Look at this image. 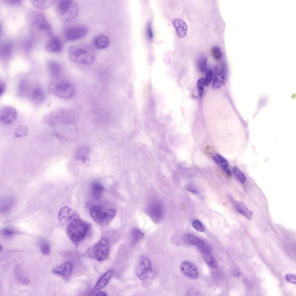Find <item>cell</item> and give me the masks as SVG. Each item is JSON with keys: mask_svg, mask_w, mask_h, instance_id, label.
<instances>
[{"mask_svg": "<svg viewBox=\"0 0 296 296\" xmlns=\"http://www.w3.org/2000/svg\"><path fill=\"white\" fill-rule=\"evenodd\" d=\"M3 1L5 4L10 6L18 5L21 4L20 0H5Z\"/></svg>", "mask_w": 296, "mask_h": 296, "instance_id": "cell-42", "label": "cell"}, {"mask_svg": "<svg viewBox=\"0 0 296 296\" xmlns=\"http://www.w3.org/2000/svg\"><path fill=\"white\" fill-rule=\"evenodd\" d=\"M17 113L13 107L8 106H4L0 109V121L5 125L10 124L16 119Z\"/></svg>", "mask_w": 296, "mask_h": 296, "instance_id": "cell-11", "label": "cell"}, {"mask_svg": "<svg viewBox=\"0 0 296 296\" xmlns=\"http://www.w3.org/2000/svg\"><path fill=\"white\" fill-rule=\"evenodd\" d=\"M72 269L73 265L71 263L66 262L54 267L52 269V271L61 276L67 277L71 274Z\"/></svg>", "mask_w": 296, "mask_h": 296, "instance_id": "cell-15", "label": "cell"}, {"mask_svg": "<svg viewBox=\"0 0 296 296\" xmlns=\"http://www.w3.org/2000/svg\"><path fill=\"white\" fill-rule=\"evenodd\" d=\"M114 273V270L111 269L105 273L96 284L95 288L98 290L104 287L108 283Z\"/></svg>", "mask_w": 296, "mask_h": 296, "instance_id": "cell-23", "label": "cell"}, {"mask_svg": "<svg viewBox=\"0 0 296 296\" xmlns=\"http://www.w3.org/2000/svg\"><path fill=\"white\" fill-rule=\"evenodd\" d=\"M17 279L18 282L23 284H28L29 282V280L27 278L23 276H19Z\"/></svg>", "mask_w": 296, "mask_h": 296, "instance_id": "cell-46", "label": "cell"}, {"mask_svg": "<svg viewBox=\"0 0 296 296\" xmlns=\"http://www.w3.org/2000/svg\"><path fill=\"white\" fill-rule=\"evenodd\" d=\"M207 62L206 58L204 57L201 58L198 64V68L199 71L202 73L206 71L207 67Z\"/></svg>", "mask_w": 296, "mask_h": 296, "instance_id": "cell-35", "label": "cell"}, {"mask_svg": "<svg viewBox=\"0 0 296 296\" xmlns=\"http://www.w3.org/2000/svg\"><path fill=\"white\" fill-rule=\"evenodd\" d=\"M95 295V296H107V295H106V294L105 293V292H103L99 291V292H98Z\"/></svg>", "mask_w": 296, "mask_h": 296, "instance_id": "cell-49", "label": "cell"}, {"mask_svg": "<svg viewBox=\"0 0 296 296\" xmlns=\"http://www.w3.org/2000/svg\"><path fill=\"white\" fill-rule=\"evenodd\" d=\"M0 251H2V250L3 248H2V246L1 245H0Z\"/></svg>", "mask_w": 296, "mask_h": 296, "instance_id": "cell-50", "label": "cell"}, {"mask_svg": "<svg viewBox=\"0 0 296 296\" xmlns=\"http://www.w3.org/2000/svg\"><path fill=\"white\" fill-rule=\"evenodd\" d=\"M213 73V71L211 69H208L207 71L205 79V85L206 86H208L210 82Z\"/></svg>", "mask_w": 296, "mask_h": 296, "instance_id": "cell-40", "label": "cell"}, {"mask_svg": "<svg viewBox=\"0 0 296 296\" xmlns=\"http://www.w3.org/2000/svg\"><path fill=\"white\" fill-rule=\"evenodd\" d=\"M40 249L44 254L48 255L50 252V247L49 243L47 241H42L40 245Z\"/></svg>", "mask_w": 296, "mask_h": 296, "instance_id": "cell-34", "label": "cell"}, {"mask_svg": "<svg viewBox=\"0 0 296 296\" xmlns=\"http://www.w3.org/2000/svg\"><path fill=\"white\" fill-rule=\"evenodd\" d=\"M45 48L48 52L58 53L62 50V45L61 42L57 37L51 36L46 41Z\"/></svg>", "mask_w": 296, "mask_h": 296, "instance_id": "cell-13", "label": "cell"}, {"mask_svg": "<svg viewBox=\"0 0 296 296\" xmlns=\"http://www.w3.org/2000/svg\"><path fill=\"white\" fill-rule=\"evenodd\" d=\"M199 249L204 261L211 268H217L218 267L217 263L211 253L210 248L205 244Z\"/></svg>", "mask_w": 296, "mask_h": 296, "instance_id": "cell-14", "label": "cell"}, {"mask_svg": "<svg viewBox=\"0 0 296 296\" xmlns=\"http://www.w3.org/2000/svg\"><path fill=\"white\" fill-rule=\"evenodd\" d=\"M233 170L234 175L237 179L241 183L244 182L246 180V177L241 171L236 167H234Z\"/></svg>", "mask_w": 296, "mask_h": 296, "instance_id": "cell-33", "label": "cell"}, {"mask_svg": "<svg viewBox=\"0 0 296 296\" xmlns=\"http://www.w3.org/2000/svg\"><path fill=\"white\" fill-rule=\"evenodd\" d=\"M185 188L186 190L192 193L198 194L199 193L197 188L192 184H187L185 185Z\"/></svg>", "mask_w": 296, "mask_h": 296, "instance_id": "cell-41", "label": "cell"}, {"mask_svg": "<svg viewBox=\"0 0 296 296\" xmlns=\"http://www.w3.org/2000/svg\"><path fill=\"white\" fill-rule=\"evenodd\" d=\"M205 150L207 153L210 154L214 150V148L212 146H207L206 147Z\"/></svg>", "mask_w": 296, "mask_h": 296, "instance_id": "cell-48", "label": "cell"}, {"mask_svg": "<svg viewBox=\"0 0 296 296\" xmlns=\"http://www.w3.org/2000/svg\"><path fill=\"white\" fill-rule=\"evenodd\" d=\"M192 225L194 228L197 231L199 232H203L205 229L201 222L198 220H195L192 222Z\"/></svg>", "mask_w": 296, "mask_h": 296, "instance_id": "cell-36", "label": "cell"}, {"mask_svg": "<svg viewBox=\"0 0 296 296\" xmlns=\"http://www.w3.org/2000/svg\"><path fill=\"white\" fill-rule=\"evenodd\" d=\"M93 44L97 49H102L107 48L110 44V40L106 35L100 34L96 36L93 38Z\"/></svg>", "mask_w": 296, "mask_h": 296, "instance_id": "cell-18", "label": "cell"}, {"mask_svg": "<svg viewBox=\"0 0 296 296\" xmlns=\"http://www.w3.org/2000/svg\"><path fill=\"white\" fill-rule=\"evenodd\" d=\"M147 33L149 38L150 40L152 39L153 38V35L151 25L150 22H149L148 24Z\"/></svg>", "mask_w": 296, "mask_h": 296, "instance_id": "cell-45", "label": "cell"}, {"mask_svg": "<svg viewBox=\"0 0 296 296\" xmlns=\"http://www.w3.org/2000/svg\"><path fill=\"white\" fill-rule=\"evenodd\" d=\"M184 241L187 243L195 246L199 248L205 244L203 241L196 236L190 234H186L184 237Z\"/></svg>", "mask_w": 296, "mask_h": 296, "instance_id": "cell-27", "label": "cell"}, {"mask_svg": "<svg viewBox=\"0 0 296 296\" xmlns=\"http://www.w3.org/2000/svg\"><path fill=\"white\" fill-rule=\"evenodd\" d=\"M95 55L93 48L86 43H82L76 47V55L74 62L86 65H90L94 62Z\"/></svg>", "mask_w": 296, "mask_h": 296, "instance_id": "cell-6", "label": "cell"}, {"mask_svg": "<svg viewBox=\"0 0 296 296\" xmlns=\"http://www.w3.org/2000/svg\"><path fill=\"white\" fill-rule=\"evenodd\" d=\"M180 268L182 273L190 279H196L199 277V272L197 267L189 261L182 262L180 264Z\"/></svg>", "mask_w": 296, "mask_h": 296, "instance_id": "cell-12", "label": "cell"}, {"mask_svg": "<svg viewBox=\"0 0 296 296\" xmlns=\"http://www.w3.org/2000/svg\"><path fill=\"white\" fill-rule=\"evenodd\" d=\"M13 43L10 40L5 41L1 45L0 49V56L2 59L7 60L10 57L13 48Z\"/></svg>", "mask_w": 296, "mask_h": 296, "instance_id": "cell-16", "label": "cell"}, {"mask_svg": "<svg viewBox=\"0 0 296 296\" xmlns=\"http://www.w3.org/2000/svg\"><path fill=\"white\" fill-rule=\"evenodd\" d=\"M152 272V266L150 260L147 257H140L137 262L135 270L136 277L140 280L147 279Z\"/></svg>", "mask_w": 296, "mask_h": 296, "instance_id": "cell-7", "label": "cell"}, {"mask_svg": "<svg viewBox=\"0 0 296 296\" xmlns=\"http://www.w3.org/2000/svg\"><path fill=\"white\" fill-rule=\"evenodd\" d=\"M296 275L293 274L288 273L285 275V278L288 282L296 284Z\"/></svg>", "mask_w": 296, "mask_h": 296, "instance_id": "cell-43", "label": "cell"}, {"mask_svg": "<svg viewBox=\"0 0 296 296\" xmlns=\"http://www.w3.org/2000/svg\"><path fill=\"white\" fill-rule=\"evenodd\" d=\"M91 224L86 221L79 219H73L67 226V234L73 242H79L84 238Z\"/></svg>", "mask_w": 296, "mask_h": 296, "instance_id": "cell-1", "label": "cell"}, {"mask_svg": "<svg viewBox=\"0 0 296 296\" xmlns=\"http://www.w3.org/2000/svg\"><path fill=\"white\" fill-rule=\"evenodd\" d=\"M0 96L1 97L5 93L6 89L5 83L3 81H0Z\"/></svg>", "mask_w": 296, "mask_h": 296, "instance_id": "cell-44", "label": "cell"}, {"mask_svg": "<svg viewBox=\"0 0 296 296\" xmlns=\"http://www.w3.org/2000/svg\"><path fill=\"white\" fill-rule=\"evenodd\" d=\"M32 46V42L31 40H27L25 42V49L27 51H29L31 49Z\"/></svg>", "mask_w": 296, "mask_h": 296, "instance_id": "cell-47", "label": "cell"}, {"mask_svg": "<svg viewBox=\"0 0 296 296\" xmlns=\"http://www.w3.org/2000/svg\"><path fill=\"white\" fill-rule=\"evenodd\" d=\"M30 96L32 102L37 104L43 102L45 98L43 90L39 87L34 88L31 92Z\"/></svg>", "mask_w": 296, "mask_h": 296, "instance_id": "cell-21", "label": "cell"}, {"mask_svg": "<svg viewBox=\"0 0 296 296\" xmlns=\"http://www.w3.org/2000/svg\"><path fill=\"white\" fill-rule=\"evenodd\" d=\"M173 23L178 36L180 38L184 37L186 34L188 29L186 23L181 19L176 18L173 20Z\"/></svg>", "mask_w": 296, "mask_h": 296, "instance_id": "cell-19", "label": "cell"}, {"mask_svg": "<svg viewBox=\"0 0 296 296\" xmlns=\"http://www.w3.org/2000/svg\"><path fill=\"white\" fill-rule=\"evenodd\" d=\"M32 4L35 8L40 10L47 9L51 7L55 3L54 0H32Z\"/></svg>", "mask_w": 296, "mask_h": 296, "instance_id": "cell-28", "label": "cell"}, {"mask_svg": "<svg viewBox=\"0 0 296 296\" xmlns=\"http://www.w3.org/2000/svg\"><path fill=\"white\" fill-rule=\"evenodd\" d=\"M90 214L93 220L98 224L102 226L109 224L115 214L113 209H107L102 207L95 206L90 210Z\"/></svg>", "mask_w": 296, "mask_h": 296, "instance_id": "cell-5", "label": "cell"}, {"mask_svg": "<svg viewBox=\"0 0 296 296\" xmlns=\"http://www.w3.org/2000/svg\"><path fill=\"white\" fill-rule=\"evenodd\" d=\"M48 90L53 95L65 99L72 98L75 92V88L72 83L64 79L51 83L49 86Z\"/></svg>", "mask_w": 296, "mask_h": 296, "instance_id": "cell-3", "label": "cell"}, {"mask_svg": "<svg viewBox=\"0 0 296 296\" xmlns=\"http://www.w3.org/2000/svg\"><path fill=\"white\" fill-rule=\"evenodd\" d=\"M14 231L12 229L9 227H5L2 229L1 231V234L5 237H10L14 234Z\"/></svg>", "mask_w": 296, "mask_h": 296, "instance_id": "cell-39", "label": "cell"}, {"mask_svg": "<svg viewBox=\"0 0 296 296\" xmlns=\"http://www.w3.org/2000/svg\"><path fill=\"white\" fill-rule=\"evenodd\" d=\"M47 66L49 72L51 76L56 79L59 78L62 72L60 64L56 61L50 60L47 62Z\"/></svg>", "mask_w": 296, "mask_h": 296, "instance_id": "cell-17", "label": "cell"}, {"mask_svg": "<svg viewBox=\"0 0 296 296\" xmlns=\"http://www.w3.org/2000/svg\"><path fill=\"white\" fill-rule=\"evenodd\" d=\"M205 85V79L204 78H201L198 80L197 82V86L199 90L200 97H201L203 94Z\"/></svg>", "mask_w": 296, "mask_h": 296, "instance_id": "cell-38", "label": "cell"}, {"mask_svg": "<svg viewBox=\"0 0 296 296\" xmlns=\"http://www.w3.org/2000/svg\"><path fill=\"white\" fill-rule=\"evenodd\" d=\"M236 210L245 217L248 220H250L253 216V213L247 207L245 204L241 201H236L234 203Z\"/></svg>", "mask_w": 296, "mask_h": 296, "instance_id": "cell-22", "label": "cell"}, {"mask_svg": "<svg viewBox=\"0 0 296 296\" xmlns=\"http://www.w3.org/2000/svg\"><path fill=\"white\" fill-rule=\"evenodd\" d=\"M29 133V129L25 125H21L18 126L14 132L16 137L21 138L27 136Z\"/></svg>", "mask_w": 296, "mask_h": 296, "instance_id": "cell-31", "label": "cell"}, {"mask_svg": "<svg viewBox=\"0 0 296 296\" xmlns=\"http://www.w3.org/2000/svg\"><path fill=\"white\" fill-rule=\"evenodd\" d=\"M87 32V28L84 26L73 25L68 26L65 29L64 35L66 40H76L84 37Z\"/></svg>", "mask_w": 296, "mask_h": 296, "instance_id": "cell-8", "label": "cell"}, {"mask_svg": "<svg viewBox=\"0 0 296 296\" xmlns=\"http://www.w3.org/2000/svg\"><path fill=\"white\" fill-rule=\"evenodd\" d=\"M147 211L152 221L158 223L161 219L163 212L161 203L158 200H153L148 205Z\"/></svg>", "mask_w": 296, "mask_h": 296, "instance_id": "cell-10", "label": "cell"}, {"mask_svg": "<svg viewBox=\"0 0 296 296\" xmlns=\"http://www.w3.org/2000/svg\"><path fill=\"white\" fill-rule=\"evenodd\" d=\"M75 214L73 210L68 207H62L60 210L58 216L59 221L66 222L70 220Z\"/></svg>", "mask_w": 296, "mask_h": 296, "instance_id": "cell-24", "label": "cell"}, {"mask_svg": "<svg viewBox=\"0 0 296 296\" xmlns=\"http://www.w3.org/2000/svg\"><path fill=\"white\" fill-rule=\"evenodd\" d=\"M211 53L212 56L216 60L220 59L221 56V51L219 47L214 46L211 49Z\"/></svg>", "mask_w": 296, "mask_h": 296, "instance_id": "cell-37", "label": "cell"}, {"mask_svg": "<svg viewBox=\"0 0 296 296\" xmlns=\"http://www.w3.org/2000/svg\"><path fill=\"white\" fill-rule=\"evenodd\" d=\"M29 25L32 32L40 35H50L51 26L44 14L40 12L34 13L29 21Z\"/></svg>", "mask_w": 296, "mask_h": 296, "instance_id": "cell-4", "label": "cell"}, {"mask_svg": "<svg viewBox=\"0 0 296 296\" xmlns=\"http://www.w3.org/2000/svg\"><path fill=\"white\" fill-rule=\"evenodd\" d=\"M212 157L214 161L223 171L226 175L229 177L231 175L230 170L228 167L227 160L223 157L217 153L212 155Z\"/></svg>", "mask_w": 296, "mask_h": 296, "instance_id": "cell-20", "label": "cell"}, {"mask_svg": "<svg viewBox=\"0 0 296 296\" xmlns=\"http://www.w3.org/2000/svg\"><path fill=\"white\" fill-rule=\"evenodd\" d=\"M14 201L12 197L5 198L0 204V211L2 213L8 212L14 204Z\"/></svg>", "mask_w": 296, "mask_h": 296, "instance_id": "cell-30", "label": "cell"}, {"mask_svg": "<svg viewBox=\"0 0 296 296\" xmlns=\"http://www.w3.org/2000/svg\"><path fill=\"white\" fill-rule=\"evenodd\" d=\"M91 190L94 197L98 199L101 197L104 191V188L99 182H94L91 184Z\"/></svg>", "mask_w": 296, "mask_h": 296, "instance_id": "cell-29", "label": "cell"}, {"mask_svg": "<svg viewBox=\"0 0 296 296\" xmlns=\"http://www.w3.org/2000/svg\"><path fill=\"white\" fill-rule=\"evenodd\" d=\"M143 233L137 229H133L131 233L132 242L133 244H136L138 243L143 238Z\"/></svg>", "mask_w": 296, "mask_h": 296, "instance_id": "cell-32", "label": "cell"}, {"mask_svg": "<svg viewBox=\"0 0 296 296\" xmlns=\"http://www.w3.org/2000/svg\"><path fill=\"white\" fill-rule=\"evenodd\" d=\"M89 150L85 146L80 147L77 150L75 155V157L83 163L87 164L89 162Z\"/></svg>", "mask_w": 296, "mask_h": 296, "instance_id": "cell-25", "label": "cell"}, {"mask_svg": "<svg viewBox=\"0 0 296 296\" xmlns=\"http://www.w3.org/2000/svg\"><path fill=\"white\" fill-rule=\"evenodd\" d=\"M225 72L224 67L221 68L218 71H217L212 86L214 89L220 88L223 85L225 80Z\"/></svg>", "mask_w": 296, "mask_h": 296, "instance_id": "cell-26", "label": "cell"}, {"mask_svg": "<svg viewBox=\"0 0 296 296\" xmlns=\"http://www.w3.org/2000/svg\"><path fill=\"white\" fill-rule=\"evenodd\" d=\"M109 243L106 238H102L94 245L93 254L95 258L97 261H101L108 256L109 251Z\"/></svg>", "mask_w": 296, "mask_h": 296, "instance_id": "cell-9", "label": "cell"}, {"mask_svg": "<svg viewBox=\"0 0 296 296\" xmlns=\"http://www.w3.org/2000/svg\"><path fill=\"white\" fill-rule=\"evenodd\" d=\"M56 11L58 16L62 21L68 23L76 17L79 8L77 5L73 1L62 0L57 3Z\"/></svg>", "mask_w": 296, "mask_h": 296, "instance_id": "cell-2", "label": "cell"}]
</instances>
